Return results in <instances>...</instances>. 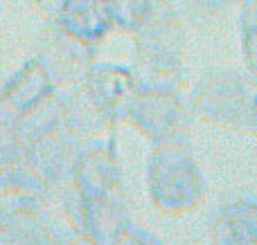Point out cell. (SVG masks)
I'll return each mask as SVG.
<instances>
[{
  "label": "cell",
  "mask_w": 257,
  "mask_h": 245,
  "mask_svg": "<svg viewBox=\"0 0 257 245\" xmlns=\"http://www.w3.org/2000/svg\"><path fill=\"white\" fill-rule=\"evenodd\" d=\"M120 117L81 81L63 97V126L81 142L106 138L120 124Z\"/></svg>",
  "instance_id": "obj_10"
},
{
  "label": "cell",
  "mask_w": 257,
  "mask_h": 245,
  "mask_svg": "<svg viewBox=\"0 0 257 245\" xmlns=\"http://www.w3.org/2000/svg\"><path fill=\"white\" fill-rule=\"evenodd\" d=\"M257 102V79L217 72L196 88L190 110L205 124L235 135H250V115Z\"/></svg>",
  "instance_id": "obj_2"
},
{
  "label": "cell",
  "mask_w": 257,
  "mask_h": 245,
  "mask_svg": "<svg viewBox=\"0 0 257 245\" xmlns=\"http://www.w3.org/2000/svg\"><path fill=\"white\" fill-rule=\"evenodd\" d=\"M57 25L88 45H97L115 25L113 0H63Z\"/></svg>",
  "instance_id": "obj_11"
},
{
  "label": "cell",
  "mask_w": 257,
  "mask_h": 245,
  "mask_svg": "<svg viewBox=\"0 0 257 245\" xmlns=\"http://www.w3.org/2000/svg\"><path fill=\"white\" fill-rule=\"evenodd\" d=\"M106 245H160L158 238H154L151 234H147L145 230H138V228H126L122 234H117L111 243Z\"/></svg>",
  "instance_id": "obj_17"
},
{
  "label": "cell",
  "mask_w": 257,
  "mask_h": 245,
  "mask_svg": "<svg viewBox=\"0 0 257 245\" xmlns=\"http://www.w3.org/2000/svg\"><path fill=\"white\" fill-rule=\"evenodd\" d=\"M0 220H3V216H0Z\"/></svg>",
  "instance_id": "obj_21"
},
{
  "label": "cell",
  "mask_w": 257,
  "mask_h": 245,
  "mask_svg": "<svg viewBox=\"0 0 257 245\" xmlns=\"http://www.w3.org/2000/svg\"><path fill=\"white\" fill-rule=\"evenodd\" d=\"M81 144L84 142L61 124L27 142L23 164L30 166L54 189H63L66 184H70Z\"/></svg>",
  "instance_id": "obj_6"
},
{
  "label": "cell",
  "mask_w": 257,
  "mask_h": 245,
  "mask_svg": "<svg viewBox=\"0 0 257 245\" xmlns=\"http://www.w3.org/2000/svg\"><path fill=\"white\" fill-rule=\"evenodd\" d=\"M57 94V86L39 58L27 61L0 88V115L9 122L30 115Z\"/></svg>",
  "instance_id": "obj_9"
},
{
  "label": "cell",
  "mask_w": 257,
  "mask_h": 245,
  "mask_svg": "<svg viewBox=\"0 0 257 245\" xmlns=\"http://www.w3.org/2000/svg\"><path fill=\"white\" fill-rule=\"evenodd\" d=\"M244 52L248 70L257 76V0H248L244 9Z\"/></svg>",
  "instance_id": "obj_16"
},
{
  "label": "cell",
  "mask_w": 257,
  "mask_h": 245,
  "mask_svg": "<svg viewBox=\"0 0 257 245\" xmlns=\"http://www.w3.org/2000/svg\"><path fill=\"white\" fill-rule=\"evenodd\" d=\"M25 156V140L18 135L14 124L0 117V176L18 166Z\"/></svg>",
  "instance_id": "obj_15"
},
{
  "label": "cell",
  "mask_w": 257,
  "mask_h": 245,
  "mask_svg": "<svg viewBox=\"0 0 257 245\" xmlns=\"http://www.w3.org/2000/svg\"><path fill=\"white\" fill-rule=\"evenodd\" d=\"M54 192L52 184L21 162L0 176V216L3 220L43 216Z\"/></svg>",
  "instance_id": "obj_8"
},
{
  "label": "cell",
  "mask_w": 257,
  "mask_h": 245,
  "mask_svg": "<svg viewBox=\"0 0 257 245\" xmlns=\"http://www.w3.org/2000/svg\"><path fill=\"white\" fill-rule=\"evenodd\" d=\"M59 192H63V216L70 230L79 236L90 238L97 245H106L131 228L126 192L113 196H81L72 187H63Z\"/></svg>",
  "instance_id": "obj_4"
},
{
  "label": "cell",
  "mask_w": 257,
  "mask_h": 245,
  "mask_svg": "<svg viewBox=\"0 0 257 245\" xmlns=\"http://www.w3.org/2000/svg\"><path fill=\"white\" fill-rule=\"evenodd\" d=\"M0 117H3V115H0Z\"/></svg>",
  "instance_id": "obj_22"
},
{
  "label": "cell",
  "mask_w": 257,
  "mask_h": 245,
  "mask_svg": "<svg viewBox=\"0 0 257 245\" xmlns=\"http://www.w3.org/2000/svg\"><path fill=\"white\" fill-rule=\"evenodd\" d=\"M212 245H257V200L248 196L228 200L210 223Z\"/></svg>",
  "instance_id": "obj_12"
},
{
  "label": "cell",
  "mask_w": 257,
  "mask_h": 245,
  "mask_svg": "<svg viewBox=\"0 0 257 245\" xmlns=\"http://www.w3.org/2000/svg\"><path fill=\"white\" fill-rule=\"evenodd\" d=\"M84 84L122 120L128 99L138 88V79L131 70L120 66H93Z\"/></svg>",
  "instance_id": "obj_13"
},
{
  "label": "cell",
  "mask_w": 257,
  "mask_h": 245,
  "mask_svg": "<svg viewBox=\"0 0 257 245\" xmlns=\"http://www.w3.org/2000/svg\"><path fill=\"white\" fill-rule=\"evenodd\" d=\"M190 4L194 12L203 14V16H217L230 4V0H190Z\"/></svg>",
  "instance_id": "obj_18"
},
{
  "label": "cell",
  "mask_w": 257,
  "mask_h": 245,
  "mask_svg": "<svg viewBox=\"0 0 257 245\" xmlns=\"http://www.w3.org/2000/svg\"><path fill=\"white\" fill-rule=\"evenodd\" d=\"M93 45L70 36L61 27L45 32L41 38L39 61L48 70L54 86H77L86 79L90 68L95 66Z\"/></svg>",
  "instance_id": "obj_7"
},
{
  "label": "cell",
  "mask_w": 257,
  "mask_h": 245,
  "mask_svg": "<svg viewBox=\"0 0 257 245\" xmlns=\"http://www.w3.org/2000/svg\"><path fill=\"white\" fill-rule=\"evenodd\" d=\"M147 194L160 214L181 218L205 200V178L187 142L154 144L147 162Z\"/></svg>",
  "instance_id": "obj_1"
},
{
  "label": "cell",
  "mask_w": 257,
  "mask_h": 245,
  "mask_svg": "<svg viewBox=\"0 0 257 245\" xmlns=\"http://www.w3.org/2000/svg\"><path fill=\"white\" fill-rule=\"evenodd\" d=\"M63 245H97V243L90 241V238H86V236H79V234L72 232V236H70V238H66V241H63Z\"/></svg>",
  "instance_id": "obj_19"
},
{
  "label": "cell",
  "mask_w": 257,
  "mask_h": 245,
  "mask_svg": "<svg viewBox=\"0 0 257 245\" xmlns=\"http://www.w3.org/2000/svg\"><path fill=\"white\" fill-rule=\"evenodd\" d=\"M122 122L154 144L185 142L192 124V110L178 90L158 86H138L128 99Z\"/></svg>",
  "instance_id": "obj_3"
},
{
  "label": "cell",
  "mask_w": 257,
  "mask_h": 245,
  "mask_svg": "<svg viewBox=\"0 0 257 245\" xmlns=\"http://www.w3.org/2000/svg\"><path fill=\"white\" fill-rule=\"evenodd\" d=\"M250 135H255L257 138V102L253 106V115H250Z\"/></svg>",
  "instance_id": "obj_20"
},
{
  "label": "cell",
  "mask_w": 257,
  "mask_h": 245,
  "mask_svg": "<svg viewBox=\"0 0 257 245\" xmlns=\"http://www.w3.org/2000/svg\"><path fill=\"white\" fill-rule=\"evenodd\" d=\"M81 196H113L124 194L122 182V166L117 146L113 138H97L81 144L72 169L70 184Z\"/></svg>",
  "instance_id": "obj_5"
},
{
  "label": "cell",
  "mask_w": 257,
  "mask_h": 245,
  "mask_svg": "<svg viewBox=\"0 0 257 245\" xmlns=\"http://www.w3.org/2000/svg\"><path fill=\"white\" fill-rule=\"evenodd\" d=\"M63 241L43 216L0 220V245H63Z\"/></svg>",
  "instance_id": "obj_14"
}]
</instances>
